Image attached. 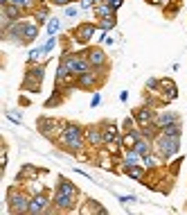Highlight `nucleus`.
Instances as JSON below:
<instances>
[{"label":"nucleus","mask_w":187,"mask_h":215,"mask_svg":"<svg viewBox=\"0 0 187 215\" xmlns=\"http://www.w3.org/2000/svg\"><path fill=\"white\" fill-rule=\"evenodd\" d=\"M72 195H75V188L68 181H61L59 183V192H56V204L63 206V209H68L70 202H72Z\"/></svg>","instance_id":"nucleus-1"},{"label":"nucleus","mask_w":187,"mask_h":215,"mask_svg":"<svg viewBox=\"0 0 187 215\" xmlns=\"http://www.w3.org/2000/svg\"><path fill=\"white\" fill-rule=\"evenodd\" d=\"M158 145H160V154L162 156H171L178 149V136H167L165 134L160 140H158Z\"/></svg>","instance_id":"nucleus-2"},{"label":"nucleus","mask_w":187,"mask_h":215,"mask_svg":"<svg viewBox=\"0 0 187 215\" xmlns=\"http://www.w3.org/2000/svg\"><path fill=\"white\" fill-rule=\"evenodd\" d=\"M63 138H66L68 145L79 147V129H77V127H68V129H66V134H63Z\"/></svg>","instance_id":"nucleus-3"},{"label":"nucleus","mask_w":187,"mask_h":215,"mask_svg":"<svg viewBox=\"0 0 187 215\" xmlns=\"http://www.w3.org/2000/svg\"><path fill=\"white\" fill-rule=\"evenodd\" d=\"M88 57H90L92 63H102L104 61V52H102V50H92V52H88Z\"/></svg>","instance_id":"nucleus-4"},{"label":"nucleus","mask_w":187,"mask_h":215,"mask_svg":"<svg viewBox=\"0 0 187 215\" xmlns=\"http://www.w3.org/2000/svg\"><path fill=\"white\" fill-rule=\"evenodd\" d=\"M90 34H92V27H90V25H83L81 30H79V41H86Z\"/></svg>","instance_id":"nucleus-5"},{"label":"nucleus","mask_w":187,"mask_h":215,"mask_svg":"<svg viewBox=\"0 0 187 215\" xmlns=\"http://www.w3.org/2000/svg\"><path fill=\"white\" fill-rule=\"evenodd\" d=\"M165 134H167V136H178V134H181V129H178L176 123H171V125L165 127Z\"/></svg>","instance_id":"nucleus-6"},{"label":"nucleus","mask_w":187,"mask_h":215,"mask_svg":"<svg viewBox=\"0 0 187 215\" xmlns=\"http://www.w3.org/2000/svg\"><path fill=\"white\" fill-rule=\"evenodd\" d=\"M81 84H83V86H88V84H92V75H88V73H83V77H81Z\"/></svg>","instance_id":"nucleus-7"},{"label":"nucleus","mask_w":187,"mask_h":215,"mask_svg":"<svg viewBox=\"0 0 187 215\" xmlns=\"http://www.w3.org/2000/svg\"><path fill=\"white\" fill-rule=\"evenodd\" d=\"M138 154H147V143H138Z\"/></svg>","instance_id":"nucleus-8"},{"label":"nucleus","mask_w":187,"mask_h":215,"mask_svg":"<svg viewBox=\"0 0 187 215\" xmlns=\"http://www.w3.org/2000/svg\"><path fill=\"white\" fill-rule=\"evenodd\" d=\"M138 118H140V123H147V120L151 118V113H149V111H142V113H140Z\"/></svg>","instance_id":"nucleus-9"},{"label":"nucleus","mask_w":187,"mask_h":215,"mask_svg":"<svg viewBox=\"0 0 187 215\" xmlns=\"http://www.w3.org/2000/svg\"><path fill=\"white\" fill-rule=\"evenodd\" d=\"M59 30V20H52V23H50V32H56Z\"/></svg>","instance_id":"nucleus-10"},{"label":"nucleus","mask_w":187,"mask_h":215,"mask_svg":"<svg viewBox=\"0 0 187 215\" xmlns=\"http://www.w3.org/2000/svg\"><path fill=\"white\" fill-rule=\"evenodd\" d=\"M7 14H9V16H16L18 9H16V7H7Z\"/></svg>","instance_id":"nucleus-11"},{"label":"nucleus","mask_w":187,"mask_h":215,"mask_svg":"<svg viewBox=\"0 0 187 215\" xmlns=\"http://www.w3.org/2000/svg\"><path fill=\"white\" fill-rule=\"evenodd\" d=\"M39 54H41V50H34V52L30 54V59H32V61H36V59H39Z\"/></svg>","instance_id":"nucleus-12"},{"label":"nucleus","mask_w":187,"mask_h":215,"mask_svg":"<svg viewBox=\"0 0 187 215\" xmlns=\"http://www.w3.org/2000/svg\"><path fill=\"white\" fill-rule=\"evenodd\" d=\"M54 2H56V5H66L68 0H54Z\"/></svg>","instance_id":"nucleus-13"}]
</instances>
